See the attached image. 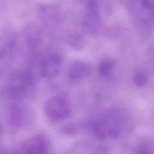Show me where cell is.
I'll list each match as a JSON object with an SVG mask.
<instances>
[{
  "label": "cell",
  "mask_w": 154,
  "mask_h": 154,
  "mask_svg": "<svg viewBox=\"0 0 154 154\" xmlns=\"http://www.w3.org/2000/svg\"><path fill=\"white\" fill-rule=\"evenodd\" d=\"M114 68V61L112 60L102 61L98 68L99 75L101 78H108L112 76Z\"/></svg>",
  "instance_id": "cell-11"
},
{
  "label": "cell",
  "mask_w": 154,
  "mask_h": 154,
  "mask_svg": "<svg viewBox=\"0 0 154 154\" xmlns=\"http://www.w3.org/2000/svg\"><path fill=\"white\" fill-rule=\"evenodd\" d=\"M43 109L48 119L52 122L66 119L70 112L69 103L62 96H55L49 98L45 103Z\"/></svg>",
  "instance_id": "cell-1"
},
{
  "label": "cell",
  "mask_w": 154,
  "mask_h": 154,
  "mask_svg": "<svg viewBox=\"0 0 154 154\" xmlns=\"http://www.w3.org/2000/svg\"><path fill=\"white\" fill-rule=\"evenodd\" d=\"M1 57V52L0 51V58Z\"/></svg>",
  "instance_id": "cell-16"
},
{
  "label": "cell",
  "mask_w": 154,
  "mask_h": 154,
  "mask_svg": "<svg viewBox=\"0 0 154 154\" xmlns=\"http://www.w3.org/2000/svg\"><path fill=\"white\" fill-rule=\"evenodd\" d=\"M85 8V14L83 19V25L88 30L94 31L99 23V13L97 3L95 1H88Z\"/></svg>",
  "instance_id": "cell-7"
},
{
  "label": "cell",
  "mask_w": 154,
  "mask_h": 154,
  "mask_svg": "<svg viewBox=\"0 0 154 154\" xmlns=\"http://www.w3.org/2000/svg\"><path fill=\"white\" fill-rule=\"evenodd\" d=\"M33 87L31 76L28 73H22L11 78L4 88V93L8 98L16 99L29 94Z\"/></svg>",
  "instance_id": "cell-2"
},
{
  "label": "cell",
  "mask_w": 154,
  "mask_h": 154,
  "mask_svg": "<svg viewBox=\"0 0 154 154\" xmlns=\"http://www.w3.org/2000/svg\"><path fill=\"white\" fill-rule=\"evenodd\" d=\"M21 149L23 154H46L47 143L43 136L37 135L25 140Z\"/></svg>",
  "instance_id": "cell-5"
},
{
  "label": "cell",
  "mask_w": 154,
  "mask_h": 154,
  "mask_svg": "<svg viewBox=\"0 0 154 154\" xmlns=\"http://www.w3.org/2000/svg\"><path fill=\"white\" fill-rule=\"evenodd\" d=\"M38 15L42 22L48 27H55L59 23L60 12L57 7L54 5H40Z\"/></svg>",
  "instance_id": "cell-6"
},
{
  "label": "cell",
  "mask_w": 154,
  "mask_h": 154,
  "mask_svg": "<svg viewBox=\"0 0 154 154\" xmlns=\"http://www.w3.org/2000/svg\"><path fill=\"white\" fill-rule=\"evenodd\" d=\"M79 131L78 125L76 123H70L66 126H64L63 128V132L68 135H75Z\"/></svg>",
  "instance_id": "cell-13"
},
{
  "label": "cell",
  "mask_w": 154,
  "mask_h": 154,
  "mask_svg": "<svg viewBox=\"0 0 154 154\" xmlns=\"http://www.w3.org/2000/svg\"><path fill=\"white\" fill-rule=\"evenodd\" d=\"M67 42L70 47L74 50L81 51L85 46L86 38L82 31L74 29L68 33Z\"/></svg>",
  "instance_id": "cell-10"
},
{
  "label": "cell",
  "mask_w": 154,
  "mask_h": 154,
  "mask_svg": "<svg viewBox=\"0 0 154 154\" xmlns=\"http://www.w3.org/2000/svg\"><path fill=\"white\" fill-rule=\"evenodd\" d=\"M147 79H148L147 76L145 73H139L135 77V79H134L135 84L138 87H143L146 84Z\"/></svg>",
  "instance_id": "cell-14"
},
{
  "label": "cell",
  "mask_w": 154,
  "mask_h": 154,
  "mask_svg": "<svg viewBox=\"0 0 154 154\" xmlns=\"http://www.w3.org/2000/svg\"><path fill=\"white\" fill-rule=\"evenodd\" d=\"M136 154H152V152L148 147L143 146L138 149Z\"/></svg>",
  "instance_id": "cell-15"
},
{
  "label": "cell",
  "mask_w": 154,
  "mask_h": 154,
  "mask_svg": "<svg viewBox=\"0 0 154 154\" xmlns=\"http://www.w3.org/2000/svg\"><path fill=\"white\" fill-rule=\"evenodd\" d=\"M23 35L31 51H37L42 46L43 42V33L37 24L33 22L27 24L23 29Z\"/></svg>",
  "instance_id": "cell-4"
},
{
  "label": "cell",
  "mask_w": 154,
  "mask_h": 154,
  "mask_svg": "<svg viewBox=\"0 0 154 154\" xmlns=\"http://www.w3.org/2000/svg\"><path fill=\"white\" fill-rule=\"evenodd\" d=\"M92 72L91 66L85 62L76 61L69 67L68 76L73 81H79L90 75Z\"/></svg>",
  "instance_id": "cell-8"
},
{
  "label": "cell",
  "mask_w": 154,
  "mask_h": 154,
  "mask_svg": "<svg viewBox=\"0 0 154 154\" xmlns=\"http://www.w3.org/2000/svg\"><path fill=\"white\" fill-rule=\"evenodd\" d=\"M7 119L9 124L16 128H20L25 122V112L23 108L17 103H11L8 108Z\"/></svg>",
  "instance_id": "cell-9"
},
{
  "label": "cell",
  "mask_w": 154,
  "mask_h": 154,
  "mask_svg": "<svg viewBox=\"0 0 154 154\" xmlns=\"http://www.w3.org/2000/svg\"><path fill=\"white\" fill-rule=\"evenodd\" d=\"M92 130L94 135L99 139H103L106 136V128L104 123L96 120L92 124Z\"/></svg>",
  "instance_id": "cell-12"
},
{
  "label": "cell",
  "mask_w": 154,
  "mask_h": 154,
  "mask_svg": "<svg viewBox=\"0 0 154 154\" xmlns=\"http://www.w3.org/2000/svg\"><path fill=\"white\" fill-rule=\"evenodd\" d=\"M62 58L57 53H52L44 56L39 64V73L45 79L53 78L60 73Z\"/></svg>",
  "instance_id": "cell-3"
}]
</instances>
